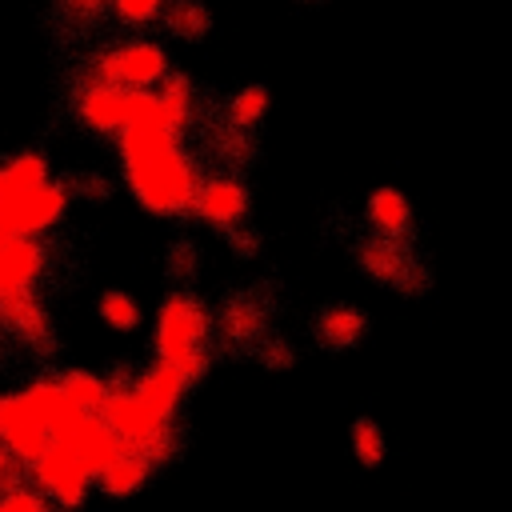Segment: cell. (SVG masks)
<instances>
[{"label": "cell", "mask_w": 512, "mask_h": 512, "mask_svg": "<svg viewBox=\"0 0 512 512\" xmlns=\"http://www.w3.org/2000/svg\"><path fill=\"white\" fill-rule=\"evenodd\" d=\"M120 164L136 204L152 216H184L192 212L200 172L180 144V132L160 128L152 120L128 124L120 136Z\"/></svg>", "instance_id": "6da1fadb"}, {"label": "cell", "mask_w": 512, "mask_h": 512, "mask_svg": "<svg viewBox=\"0 0 512 512\" xmlns=\"http://www.w3.org/2000/svg\"><path fill=\"white\" fill-rule=\"evenodd\" d=\"M72 412L56 380H36L32 388L0 396V444L32 468V460L52 444V428Z\"/></svg>", "instance_id": "7a4b0ae2"}, {"label": "cell", "mask_w": 512, "mask_h": 512, "mask_svg": "<svg viewBox=\"0 0 512 512\" xmlns=\"http://www.w3.org/2000/svg\"><path fill=\"white\" fill-rule=\"evenodd\" d=\"M204 336H208V312L200 308V300H192L188 292H172L156 316V356L168 360L188 384L208 368Z\"/></svg>", "instance_id": "3957f363"}, {"label": "cell", "mask_w": 512, "mask_h": 512, "mask_svg": "<svg viewBox=\"0 0 512 512\" xmlns=\"http://www.w3.org/2000/svg\"><path fill=\"white\" fill-rule=\"evenodd\" d=\"M104 428L116 436V444L132 456H140L144 464H160L176 436H172V420H160L156 412H148L132 392H108L104 408H100Z\"/></svg>", "instance_id": "277c9868"}, {"label": "cell", "mask_w": 512, "mask_h": 512, "mask_svg": "<svg viewBox=\"0 0 512 512\" xmlns=\"http://www.w3.org/2000/svg\"><path fill=\"white\" fill-rule=\"evenodd\" d=\"M160 80H168V52L152 40H124L92 60L84 84H116L132 92H152V84Z\"/></svg>", "instance_id": "5b68a950"}, {"label": "cell", "mask_w": 512, "mask_h": 512, "mask_svg": "<svg viewBox=\"0 0 512 512\" xmlns=\"http://www.w3.org/2000/svg\"><path fill=\"white\" fill-rule=\"evenodd\" d=\"M148 100H152V92H132V88H116V84H84L76 96V116L92 132L120 136L128 124H136L148 112Z\"/></svg>", "instance_id": "8992f818"}, {"label": "cell", "mask_w": 512, "mask_h": 512, "mask_svg": "<svg viewBox=\"0 0 512 512\" xmlns=\"http://www.w3.org/2000/svg\"><path fill=\"white\" fill-rule=\"evenodd\" d=\"M68 208V188L64 184H36L28 192H20L16 200H8L0 208V236H20V240H36L40 232H48Z\"/></svg>", "instance_id": "52a82bcc"}, {"label": "cell", "mask_w": 512, "mask_h": 512, "mask_svg": "<svg viewBox=\"0 0 512 512\" xmlns=\"http://www.w3.org/2000/svg\"><path fill=\"white\" fill-rule=\"evenodd\" d=\"M32 472H36L40 496H48L52 504H60V508H80V504L88 500L92 476L84 472V464H80L68 448L48 444V448L32 460Z\"/></svg>", "instance_id": "ba28073f"}, {"label": "cell", "mask_w": 512, "mask_h": 512, "mask_svg": "<svg viewBox=\"0 0 512 512\" xmlns=\"http://www.w3.org/2000/svg\"><path fill=\"white\" fill-rule=\"evenodd\" d=\"M192 212L216 228H236L248 212V188L232 176H208L200 180L196 188V200H192Z\"/></svg>", "instance_id": "9c48e42d"}, {"label": "cell", "mask_w": 512, "mask_h": 512, "mask_svg": "<svg viewBox=\"0 0 512 512\" xmlns=\"http://www.w3.org/2000/svg\"><path fill=\"white\" fill-rule=\"evenodd\" d=\"M44 272V248L36 240L0 236V300L16 292H32Z\"/></svg>", "instance_id": "30bf717a"}, {"label": "cell", "mask_w": 512, "mask_h": 512, "mask_svg": "<svg viewBox=\"0 0 512 512\" xmlns=\"http://www.w3.org/2000/svg\"><path fill=\"white\" fill-rule=\"evenodd\" d=\"M184 388H188V380L168 364V360H156L140 380H136V400L148 408V412H156L160 420H172L176 416V408H180V400H184Z\"/></svg>", "instance_id": "8fae6325"}, {"label": "cell", "mask_w": 512, "mask_h": 512, "mask_svg": "<svg viewBox=\"0 0 512 512\" xmlns=\"http://www.w3.org/2000/svg\"><path fill=\"white\" fill-rule=\"evenodd\" d=\"M0 320H4L20 340H28V344H36V348H48V340H52L48 316H44V308L36 304L32 292L4 296V300H0Z\"/></svg>", "instance_id": "7c38bea8"}, {"label": "cell", "mask_w": 512, "mask_h": 512, "mask_svg": "<svg viewBox=\"0 0 512 512\" xmlns=\"http://www.w3.org/2000/svg\"><path fill=\"white\" fill-rule=\"evenodd\" d=\"M368 224H372L384 240L404 236L408 224H412V204H408V196L396 192V188H376V192L368 196Z\"/></svg>", "instance_id": "4fadbf2b"}, {"label": "cell", "mask_w": 512, "mask_h": 512, "mask_svg": "<svg viewBox=\"0 0 512 512\" xmlns=\"http://www.w3.org/2000/svg\"><path fill=\"white\" fill-rule=\"evenodd\" d=\"M148 472H152V464H144L132 452H120L112 464H104L96 472V488L104 496H112V500H124V496H132V492H140L148 484Z\"/></svg>", "instance_id": "5bb4252c"}, {"label": "cell", "mask_w": 512, "mask_h": 512, "mask_svg": "<svg viewBox=\"0 0 512 512\" xmlns=\"http://www.w3.org/2000/svg\"><path fill=\"white\" fill-rule=\"evenodd\" d=\"M44 180H48V160H44L40 152H20V156H12L8 164H0V208H4L8 200H16L20 192L44 184Z\"/></svg>", "instance_id": "9a60e30c"}, {"label": "cell", "mask_w": 512, "mask_h": 512, "mask_svg": "<svg viewBox=\"0 0 512 512\" xmlns=\"http://www.w3.org/2000/svg\"><path fill=\"white\" fill-rule=\"evenodd\" d=\"M56 384H60V392L68 396V404L80 408V412H88V416H100V408H104V400H108V392H112L96 372H80V368L64 372Z\"/></svg>", "instance_id": "2e32d148"}, {"label": "cell", "mask_w": 512, "mask_h": 512, "mask_svg": "<svg viewBox=\"0 0 512 512\" xmlns=\"http://www.w3.org/2000/svg\"><path fill=\"white\" fill-rule=\"evenodd\" d=\"M316 332H320L332 348H348V344L360 340V332H364V316H360L356 308H328V312L320 316Z\"/></svg>", "instance_id": "e0dca14e"}, {"label": "cell", "mask_w": 512, "mask_h": 512, "mask_svg": "<svg viewBox=\"0 0 512 512\" xmlns=\"http://www.w3.org/2000/svg\"><path fill=\"white\" fill-rule=\"evenodd\" d=\"M360 264H364L376 280H396V276H400V268H404L408 260L400 256V248H396L392 240H372V244H364Z\"/></svg>", "instance_id": "ac0fdd59"}, {"label": "cell", "mask_w": 512, "mask_h": 512, "mask_svg": "<svg viewBox=\"0 0 512 512\" xmlns=\"http://www.w3.org/2000/svg\"><path fill=\"white\" fill-rule=\"evenodd\" d=\"M164 24H168L176 36L192 40V36H200V32L208 28V12H204V4H196V0H176V4L164 8Z\"/></svg>", "instance_id": "d6986e66"}, {"label": "cell", "mask_w": 512, "mask_h": 512, "mask_svg": "<svg viewBox=\"0 0 512 512\" xmlns=\"http://www.w3.org/2000/svg\"><path fill=\"white\" fill-rule=\"evenodd\" d=\"M264 112H268V88H264V84H248V88H240V92L232 96V104H228V120H232L236 128L256 124Z\"/></svg>", "instance_id": "ffe728a7"}, {"label": "cell", "mask_w": 512, "mask_h": 512, "mask_svg": "<svg viewBox=\"0 0 512 512\" xmlns=\"http://www.w3.org/2000/svg\"><path fill=\"white\" fill-rule=\"evenodd\" d=\"M100 316L120 332H132L140 324V308H136V300L128 292H104L100 296Z\"/></svg>", "instance_id": "44dd1931"}, {"label": "cell", "mask_w": 512, "mask_h": 512, "mask_svg": "<svg viewBox=\"0 0 512 512\" xmlns=\"http://www.w3.org/2000/svg\"><path fill=\"white\" fill-rule=\"evenodd\" d=\"M352 452H356L360 464L376 468L384 460V432L372 420H356V428H352Z\"/></svg>", "instance_id": "7402d4cb"}, {"label": "cell", "mask_w": 512, "mask_h": 512, "mask_svg": "<svg viewBox=\"0 0 512 512\" xmlns=\"http://www.w3.org/2000/svg\"><path fill=\"white\" fill-rule=\"evenodd\" d=\"M108 4H112L116 20H124V24H152L168 8V0H108Z\"/></svg>", "instance_id": "603a6c76"}, {"label": "cell", "mask_w": 512, "mask_h": 512, "mask_svg": "<svg viewBox=\"0 0 512 512\" xmlns=\"http://www.w3.org/2000/svg\"><path fill=\"white\" fill-rule=\"evenodd\" d=\"M256 328H260V312H256V304H236V308L224 312V332H228V336L244 340V336H252Z\"/></svg>", "instance_id": "cb8c5ba5"}, {"label": "cell", "mask_w": 512, "mask_h": 512, "mask_svg": "<svg viewBox=\"0 0 512 512\" xmlns=\"http://www.w3.org/2000/svg\"><path fill=\"white\" fill-rule=\"evenodd\" d=\"M0 512H48V500L32 488H4L0 492Z\"/></svg>", "instance_id": "d4e9b609"}, {"label": "cell", "mask_w": 512, "mask_h": 512, "mask_svg": "<svg viewBox=\"0 0 512 512\" xmlns=\"http://www.w3.org/2000/svg\"><path fill=\"white\" fill-rule=\"evenodd\" d=\"M104 4H108V0H64V8H68L72 16H80V20H84V16H96Z\"/></svg>", "instance_id": "484cf974"}, {"label": "cell", "mask_w": 512, "mask_h": 512, "mask_svg": "<svg viewBox=\"0 0 512 512\" xmlns=\"http://www.w3.org/2000/svg\"><path fill=\"white\" fill-rule=\"evenodd\" d=\"M12 460H16V456H12V452H8V448H4V444H0V476H4V468H8V464H12Z\"/></svg>", "instance_id": "4316f807"}]
</instances>
